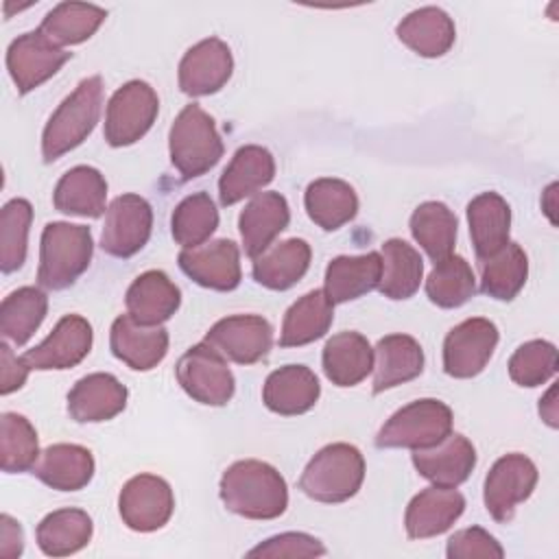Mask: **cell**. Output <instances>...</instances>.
<instances>
[{
	"label": "cell",
	"instance_id": "obj_5",
	"mask_svg": "<svg viewBox=\"0 0 559 559\" xmlns=\"http://www.w3.org/2000/svg\"><path fill=\"white\" fill-rule=\"evenodd\" d=\"M170 162L181 179L205 175L223 157V140L210 114L199 105H186L175 118L168 135Z\"/></svg>",
	"mask_w": 559,
	"mask_h": 559
},
{
	"label": "cell",
	"instance_id": "obj_27",
	"mask_svg": "<svg viewBox=\"0 0 559 559\" xmlns=\"http://www.w3.org/2000/svg\"><path fill=\"white\" fill-rule=\"evenodd\" d=\"M33 474L52 489L79 491L94 476V456L83 445L55 443L39 454Z\"/></svg>",
	"mask_w": 559,
	"mask_h": 559
},
{
	"label": "cell",
	"instance_id": "obj_6",
	"mask_svg": "<svg viewBox=\"0 0 559 559\" xmlns=\"http://www.w3.org/2000/svg\"><path fill=\"white\" fill-rule=\"evenodd\" d=\"M452 432V411L435 397L415 400L393 413L376 435L378 448H430Z\"/></svg>",
	"mask_w": 559,
	"mask_h": 559
},
{
	"label": "cell",
	"instance_id": "obj_36",
	"mask_svg": "<svg viewBox=\"0 0 559 559\" xmlns=\"http://www.w3.org/2000/svg\"><path fill=\"white\" fill-rule=\"evenodd\" d=\"M107 11L85 2H61L39 24V33L57 48L90 39L105 22Z\"/></svg>",
	"mask_w": 559,
	"mask_h": 559
},
{
	"label": "cell",
	"instance_id": "obj_39",
	"mask_svg": "<svg viewBox=\"0 0 559 559\" xmlns=\"http://www.w3.org/2000/svg\"><path fill=\"white\" fill-rule=\"evenodd\" d=\"M380 293L389 299H408L417 293L424 275L421 255L404 240L391 238L382 245Z\"/></svg>",
	"mask_w": 559,
	"mask_h": 559
},
{
	"label": "cell",
	"instance_id": "obj_46",
	"mask_svg": "<svg viewBox=\"0 0 559 559\" xmlns=\"http://www.w3.org/2000/svg\"><path fill=\"white\" fill-rule=\"evenodd\" d=\"M557 373V349L548 341L520 345L509 360V376L520 386H539Z\"/></svg>",
	"mask_w": 559,
	"mask_h": 559
},
{
	"label": "cell",
	"instance_id": "obj_49",
	"mask_svg": "<svg viewBox=\"0 0 559 559\" xmlns=\"http://www.w3.org/2000/svg\"><path fill=\"white\" fill-rule=\"evenodd\" d=\"M0 367H2V384H0V393L9 395L13 391H17L28 376V367L22 360V356H13L11 347L7 343L0 345Z\"/></svg>",
	"mask_w": 559,
	"mask_h": 559
},
{
	"label": "cell",
	"instance_id": "obj_24",
	"mask_svg": "<svg viewBox=\"0 0 559 559\" xmlns=\"http://www.w3.org/2000/svg\"><path fill=\"white\" fill-rule=\"evenodd\" d=\"M319 395V380L306 365L275 369L262 389L264 406L277 415H301L317 404Z\"/></svg>",
	"mask_w": 559,
	"mask_h": 559
},
{
	"label": "cell",
	"instance_id": "obj_44",
	"mask_svg": "<svg viewBox=\"0 0 559 559\" xmlns=\"http://www.w3.org/2000/svg\"><path fill=\"white\" fill-rule=\"evenodd\" d=\"M33 207L26 199H11L0 212V269L17 271L26 260Z\"/></svg>",
	"mask_w": 559,
	"mask_h": 559
},
{
	"label": "cell",
	"instance_id": "obj_28",
	"mask_svg": "<svg viewBox=\"0 0 559 559\" xmlns=\"http://www.w3.org/2000/svg\"><path fill=\"white\" fill-rule=\"evenodd\" d=\"M469 236L476 258L483 262L509 242L511 207L498 192H483L467 205Z\"/></svg>",
	"mask_w": 559,
	"mask_h": 559
},
{
	"label": "cell",
	"instance_id": "obj_43",
	"mask_svg": "<svg viewBox=\"0 0 559 559\" xmlns=\"http://www.w3.org/2000/svg\"><path fill=\"white\" fill-rule=\"evenodd\" d=\"M476 293L474 271L461 255H450L435 264L426 280V295L439 308H459Z\"/></svg>",
	"mask_w": 559,
	"mask_h": 559
},
{
	"label": "cell",
	"instance_id": "obj_48",
	"mask_svg": "<svg viewBox=\"0 0 559 559\" xmlns=\"http://www.w3.org/2000/svg\"><path fill=\"white\" fill-rule=\"evenodd\" d=\"M325 548L319 539L306 533H282L251 548L249 557H319Z\"/></svg>",
	"mask_w": 559,
	"mask_h": 559
},
{
	"label": "cell",
	"instance_id": "obj_15",
	"mask_svg": "<svg viewBox=\"0 0 559 559\" xmlns=\"http://www.w3.org/2000/svg\"><path fill=\"white\" fill-rule=\"evenodd\" d=\"M92 349V325L81 314H66L44 343L28 349L22 360L28 369H70Z\"/></svg>",
	"mask_w": 559,
	"mask_h": 559
},
{
	"label": "cell",
	"instance_id": "obj_37",
	"mask_svg": "<svg viewBox=\"0 0 559 559\" xmlns=\"http://www.w3.org/2000/svg\"><path fill=\"white\" fill-rule=\"evenodd\" d=\"M92 518L81 509H59L37 524V546L48 557H66L92 539Z\"/></svg>",
	"mask_w": 559,
	"mask_h": 559
},
{
	"label": "cell",
	"instance_id": "obj_16",
	"mask_svg": "<svg viewBox=\"0 0 559 559\" xmlns=\"http://www.w3.org/2000/svg\"><path fill=\"white\" fill-rule=\"evenodd\" d=\"M231 50L218 37L194 44L179 63V87L188 96H207L218 92L231 76Z\"/></svg>",
	"mask_w": 559,
	"mask_h": 559
},
{
	"label": "cell",
	"instance_id": "obj_8",
	"mask_svg": "<svg viewBox=\"0 0 559 559\" xmlns=\"http://www.w3.org/2000/svg\"><path fill=\"white\" fill-rule=\"evenodd\" d=\"M159 100L144 81H129L114 92L105 116V140L109 146H129L138 142L155 122Z\"/></svg>",
	"mask_w": 559,
	"mask_h": 559
},
{
	"label": "cell",
	"instance_id": "obj_35",
	"mask_svg": "<svg viewBox=\"0 0 559 559\" xmlns=\"http://www.w3.org/2000/svg\"><path fill=\"white\" fill-rule=\"evenodd\" d=\"M306 212L312 223L325 231H334L349 223L358 212L354 188L341 179H317L306 188Z\"/></svg>",
	"mask_w": 559,
	"mask_h": 559
},
{
	"label": "cell",
	"instance_id": "obj_7",
	"mask_svg": "<svg viewBox=\"0 0 559 559\" xmlns=\"http://www.w3.org/2000/svg\"><path fill=\"white\" fill-rule=\"evenodd\" d=\"M181 389L205 406H223L234 397V373L225 358L205 341L190 347L175 367Z\"/></svg>",
	"mask_w": 559,
	"mask_h": 559
},
{
	"label": "cell",
	"instance_id": "obj_40",
	"mask_svg": "<svg viewBox=\"0 0 559 559\" xmlns=\"http://www.w3.org/2000/svg\"><path fill=\"white\" fill-rule=\"evenodd\" d=\"M480 290L493 299L511 301L526 284L528 258L518 242H507L498 253L483 260Z\"/></svg>",
	"mask_w": 559,
	"mask_h": 559
},
{
	"label": "cell",
	"instance_id": "obj_38",
	"mask_svg": "<svg viewBox=\"0 0 559 559\" xmlns=\"http://www.w3.org/2000/svg\"><path fill=\"white\" fill-rule=\"evenodd\" d=\"M411 234L437 264L452 255L456 242V216L441 201H426L411 216Z\"/></svg>",
	"mask_w": 559,
	"mask_h": 559
},
{
	"label": "cell",
	"instance_id": "obj_33",
	"mask_svg": "<svg viewBox=\"0 0 559 559\" xmlns=\"http://www.w3.org/2000/svg\"><path fill=\"white\" fill-rule=\"evenodd\" d=\"M107 199V181L100 170L92 166H74L70 168L55 188L52 203L63 214L90 216L98 218L105 210Z\"/></svg>",
	"mask_w": 559,
	"mask_h": 559
},
{
	"label": "cell",
	"instance_id": "obj_31",
	"mask_svg": "<svg viewBox=\"0 0 559 559\" xmlns=\"http://www.w3.org/2000/svg\"><path fill=\"white\" fill-rule=\"evenodd\" d=\"M310 245L301 238H288L253 258V280L271 290L295 286L310 266Z\"/></svg>",
	"mask_w": 559,
	"mask_h": 559
},
{
	"label": "cell",
	"instance_id": "obj_51",
	"mask_svg": "<svg viewBox=\"0 0 559 559\" xmlns=\"http://www.w3.org/2000/svg\"><path fill=\"white\" fill-rule=\"evenodd\" d=\"M555 395H557V386L552 384L548 389V393L544 395V400H539V415L542 419L550 426V428H557V402H555Z\"/></svg>",
	"mask_w": 559,
	"mask_h": 559
},
{
	"label": "cell",
	"instance_id": "obj_25",
	"mask_svg": "<svg viewBox=\"0 0 559 559\" xmlns=\"http://www.w3.org/2000/svg\"><path fill=\"white\" fill-rule=\"evenodd\" d=\"M124 304L138 323L159 325L177 312L181 293L164 271H146L127 288Z\"/></svg>",
	"mask_w": 559,
	"mask_h": 559
},
{
	"label": "cell",
	"instance_id": "obj_20",
	"mask_svg": "<svg viewBox=\"0 0 559 559\" xmlns=\"http://www.w3.org/2000/svg\"><path fill=\"white\" fill-rule=\"evenodd\" d=\"M465 498L454 487H428L406 507L404 526L411 539H426L445 533L463 513Z\"/></svg>",
	"mask_w": 559,
	"mask_h": 559
},
{
	"label": "cell",
	"instance_id": "obj_29",
	"mask_svg": "<svg viewBox=\"0 0 559 559\" xmlns=\"http://www.w3.org/2000/svg\"><path fill=\"white\" fill-rule=\"evenodd\" d=\"M397 37L419 57H441L445 55L456 37L452 17L439 7H421L411 11L397 24Z\"/></svg>",
	"mask_w": 559,
	"mask_h": 559
},
{
	"label": "cell",
	"instance_id": "obj_50",
	"mask_svg": "<svg viewBox=\"0 0 559 559\" xmlns=\"http://www.w3.org/2000/svg\"><path fill=\"white\" fill-rule=\"evenodd\" d=\"M0 555L4 559H15L22 555L24 550V535H22V526L11 518V515H2L0 518Z\"/></svg>",
	"mask_w": 559,
	"mask_h": 559
},
{
	"label": "cell",
	"instance_id": "obj_19",
	"mask_svg": "<svg viewBox=\"0 0 559 559\" xmlns=\"http://www.w3.org/2000/svg\"><path fill=\"white\" fill-rule=\"evenodd\" d=\"M413 465L437 487H459L476 465V450L463 435H448L430 448L413 450Z\"/></svg>",
	"mask_w": 559,
	"mask_h": 559
},
{
	"label": "cell",
	"instance_id": "obj_2",
	"mask_svg": "<svg viewBox=\"0 0 559 559\" xmlns=\"http://www.w3.org/2000/svg\"><path fill=\"white\" fill-rule=\"evenodd\" d=\"M94 251L92 231L85 225L48 223L41 231L37 282L48 290H63L87 271Z\"/></svg>",
	"mask_w": 559,
	"mask_h": 559
},
{
	"label": "cell",
	"instance_id": "obj_30",
	"mask_svg": "<svg viewBox=\"0 0 559 559\" xmlns=\"http://www.w3.org/2000/svg\"><path fill=\"white\" fill-rule=\"evenodd\" d=\"M382 258L376 251L365 255H338L325 269V295L332 304H345L378 288Z\"/></svg>",
	"mask_w": 559,
	"mask_h": 559
},
{
	"label": "cell",
	"instance_id": "obj_22",
	"mask_svg": "<svg viewBox=\"0 0 559 559\" xmlns=\"http://www.w3.org/2000/svg\"><path fill=\"white\" fill-rule=\"evenodd\" d=\"M290 221V210L280 192L255 194L240 212L238 227L245 253L258 258L271 247V242L286 229Z\"/></svg>",
	"mask_w": 559,
	"mask_h": 559
},
{
	"label": "cell",
	"instance_id": "obj_17",
	"mask_svg": "<svg viewBox=\"0 0 559 559\" xmlns=\"http://www.w3.org/2000/svg\"><path fill=\"white\" fill-rule=\"evenodd\" d=\"M181 271L199 286L234 290L240 284V251L234 240L221 238L179 253Z\"/></svg>",
	"mask_w": 559,
	"mask_h": 559
},
{
	"label": "cell",
	"instance_id": "obj_34",
	"mask_svg": "<svg viewBox=\"0 0 559 559\" xmlns=\"http://www.w3.org/2000/svg\"><path fill=\"white\" fill-rule=\"evenodd\" d=\"M334 319V304L325 290H310L299 297L284 314L280 345L282 347H301L321 338Z\"/></svg>",
	"mask_w": 559,
	"mask_h": 559
},
{
	"label": "cell",
	"instance_id": "obj_23",
	"mask_svg": "<svg viewBox=\"0 0 559 559\" xmlns=\"http://www.w3.org/2000/svg\"><path fill=\"white\" fill-rule=\"evenodd\" d=\"M275 177L273 155L255 144L242 146L234 153L231 162L218 179V197L223 205H234L245 197L255 194Z\"/></svg>",
	"mask_w": 559,
	"mask_h": 559
},
{
	"label": "cell",
	"instance_id": "obj_21",
	"mask_svg": "<svg viewBox=\"0 0 559 559\" xmlns=\"http://www.w3.org/2000/svg\"><path fill=\"white\" fill-rule=\"evenodd\" d=\"M127 386L111 373H90L68 393V413L74 421H107L124 411Z\"/></svg>",
	"mask_w": 559,
	"mask_h": 559
},
{
	"label": "cell",
	"instance_id": "obj_9",
	"mask_svg": "<svg viewBox=\"0 0 559 559\" xmlns=\"http://www.w3.org/2000/svg\"><path fill=\"white\" fill-rule=\"evenodd\" d=\"M537 485L535 463L520 454L500 456L485 478V507L496 522H511L515 507L524 502Z\"/></svg>",
	"mask_w": 559,
	"mask_h": 559
},
{
	"label": "cell",
	"instance_id": "obj_26",
	"mask_svg": "<svg viewBox=\"0 0 559 559\" xmlns=\"http://www.w3.org/2000/svg\"><path fill=\"white\" fill-rule=\"evenodd\" d=\"M424 371L421 345L408 334H389L373 349V393H382Z\"/></svg>",
	"mask_w": 559,
	"mask_h": 559
},
{
	"label": "cell",
	"instance_id": "obj_13",
	"mask_svg": "<svg viewBox=\"0 0 559 559\" xmlns=\"http://www.w3.org/2000/svg\"><path fill=\"white\" fill-rule=\"evenodd\" d=\"M498 345V328L483 317L454 325L443 341V369L452 378L478 376Z\"/></svg>",
	"mask_w": 559,
	"mask_h": 559
},
{
	"label": "cell",
	"instance_id": "obj_12",
	"mask_svg": "<svg viewBox=\"0 0 559 559\" xmlns=\"http://www.w3.org/2000/svg\"><path fill=\"white\" fill-rule=\"evenodd\" d=\"M205 343L227 360L253 365L271 352L273 328L260 314H234L216 321L207 330Z\"/></svg>",
	"mask_w": 559,
	"mask_h": 559
},
{
	"label": "cell",
	"instance_id": "obj_10",
	"mask_svg": "<svg viewBox=\"0 0 559 559\" xmlns=\"http://www.w3.org/2000/svg\"><path fill=\"white\" fill-rule=\"evenodd\" d=\"M175 509L170 485L155 474H138L124 483L118 496L122 522L138 533L162 528Z\"/></svg>",
	"mask_w": 559,
	"mask_h": 559
},
{
	"label": "cell",
	"instance_id": "obj_45",
	"mask_svg": "<svg viewBox=\"0 0 559 559\" xmlns=\"http://www.w3.org/2000/svg\"><path fill=\"white\" fill-rule=\"evenodd\" d=\"M0 435L2 469L9 474L33 469L39 459V448L37 432L31 421L17 413H2Z\"/></svg>",
	"mask_w": 559,
	"mask_h": 559
},
{
	"label": "cell",
	"instance_id": "obj_18",
	"mask_svg": "<svg viewBox=\"0 0 559 559\" xmlns=\"http://www.w3.org/2000/svg\"><path fill=\"white\" fill-rule=\"evenodd\" d=\"M109 347L127 367L148 371L164 360L168 352V332L162 325H144L131 314H120L111 323Z\"/></svg>",
	"mask_w": 559,
	"mask_h": 559
},
{
	"label": "cell",
	"instance_id": "obj_32",
	"mask_svg": "<svg viewBox=\"0 0 559 559\" xmlns=\"http://www.w3.org/2000/svg\"><path fill=\"white\" fill-rule=\"evenodd\" d=\"M373 369V349L360 332H338L323 347V371L336 386H356Z\"/></svg>",
	"mask_w": 559,
	"mask_h": 559
},
{
	"label": "cell",
	"instance_id": "obj_14",
	"mask_svg": "<svg viewBox=\"0 0 559 559\" xmlns=\"http://www.w3.org/2000/svg\"><path fill=\"white\" fill-rule=\"evenodd\" d=\"M70 57L72 52L52 46L39 31H33L11 41L7 50V68L17 92L28 94L55 76Z\"/></svg>",
	"mask_w": 559,
	"mask_h": 559
},
{
	"label": "cell",
	"instance_id": "obj_4",
	"mask_svg": "<svg viewBox=\"0 0 559 559\" xmlns=\"http://www.w3.org/2000/svg\"><path fill=\"white\" fill-rule=\"evenodd\" d=\"M365 480V459L356 445L330 443L321 448L299 478V489L317 502H345Z\"/></svg>",
	"mask_w": 559,
	"mask_h": 559
},
{
	"label": "cell",
	"instance_id": "obj_47",
	"mask_svg": "<svg viewBox=\"0 0 559 559\" xmlns=\"http://www.w3.org/2000/svg\"><path fill=\"white\" fill-rule=\"evenodd\" d=\"M445 555L450 559H474V557H483V559H502L504 550L502 546L496 542L493 535H489L485 528L480 526H472V528H463L459 533H454L448 539V548Z\"/></svg>",
	"mask_w": 559,
	"mask_h": 559
},
{
	"label": "cell",
	"instance_id": "obj_41",
	"mask_svg": "<svg viewBox=\"0 0 559 559\" xmlns=\"http://www.w3.org/2000/svg\"><path fill=\"white\" fill-rule=\"evenodd\" d=\"M48 310V297L41 288L22 286L4 297L0 306V332L15 345H24L41 325Z\"/></svg>",
	"mask_w": 559,
	"mask_h": 559
},
{
	"label": "cell",
	"instance_id": "obj_1",
	"mask_svg": "<svg viewBox=\"0 0 559 559\" xmlns=\"http://www.w3.org/2000/svg\"><path fill=\"white\" fill-rule=\"evenodd\" d=\"M223 504L249 520L280 518L288 507V489L282 474L255 459L236 461L221 478Z\"/></svg>",
	"mask_w": 559,
	"mask_h": 559
},
{
	"label": "cell",
	"instance_id": "obj_3",
	"mask_svg": "<svg viewBox=\"0 0 559 559\" xmlns=\"http://www.w3.org/2000/svg\"><path fill=\"white\" fill-rule=\"evenodd\" d=\"M103 103L100 76L83 79L76 90L50 116L41 135L44 162H55L76 148L96 127Z\"/></svg>",
	"mask_w": 559,
	"mask_h": 559
},
{
	"label": "cell",
	"instance_id": "obj_42",
	"mask_svg": "<svg viewBox=\"0 0 559 559\" xmlns=\"http://www.w3.org/2000/svg\"><path fill=\"white\" fill-rule=\"evenodd\" d=\"M218 227V210L207 192H194L186 197L170 218L173 238L183 249L201 247Z\"/></svg>",
	"mask_w": 559,
	"mask_h": 559
},
{
	"label": "cell",
	"instance_id": "obj_11",
	"mask_svg": "<svg viewBox=\"0 0 559 559\" xmlns=\"http://www.w3.org/2000/svg\"><path fill=\"white\" fill-rule=\"evenodd\" d=\"M153 210L140 194L116 197L105 212L100 247L114 258H131L151 238Z\"/></svg>",
	"mask_w": 559,
	"mask_h": 559
}]
</instances>
